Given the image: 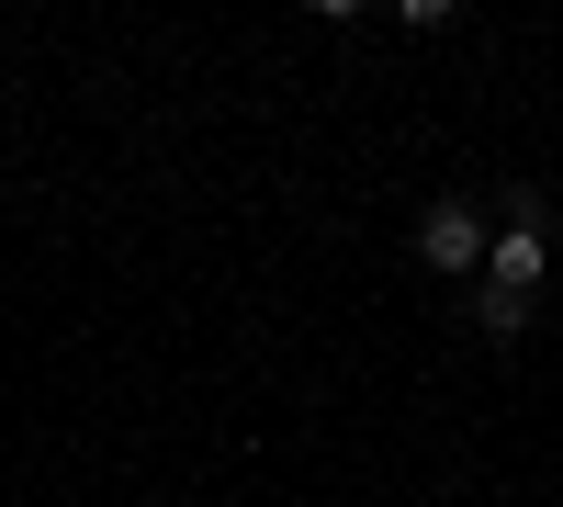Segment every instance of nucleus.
Listing matches in <instances>:
<instances>
[{
    "label": "nucleus",
    "mask_w": 563,
    "mask_h": 507,
    "mask_svg": "<svg viewBox=\"0 0 563 507\" xmlns=\"http://www.w3.org/2000/svg\"><path fill=\"white\" fill-rule=\"evenodd\" d=\"M417 260H429V271H451V283H474V271H485V214L474 203H429V214H417Z\"/></svg>",
    "instance_id": "f257e3e1"
},
{
    "label": "nucleus",
    "mask_w": 563,
    "mask_h": 507,
    "mask_svg": "<svg viewBox=\"0 0 563 507\" xmlns=\"http://www.w3.org/2000/svg\"><path fill=\"white\" fill-rule=\"evenodd\" d=\"M541 271H552V249H541V225H507V238L485 249V283H496V294H541Z\"/></svg>",
    "instance_id": "f03ea898"
},
{
    "label": "nucleus",
    "mask_w": 563,
    "mask_h": 507,
    "mask_svg": "<svg viewBox=\"0 0 563 507\" xmlns=\"http://www.w3.org/2000/svg\"><path fill=\"white\" fill-rule=\"evenodd\" d=\"M474 316H485V339H519V328H530V294H496V283H485Z\"/></svg>",
    "instance_id": "7ed1b4c3"
}]
</instances>
